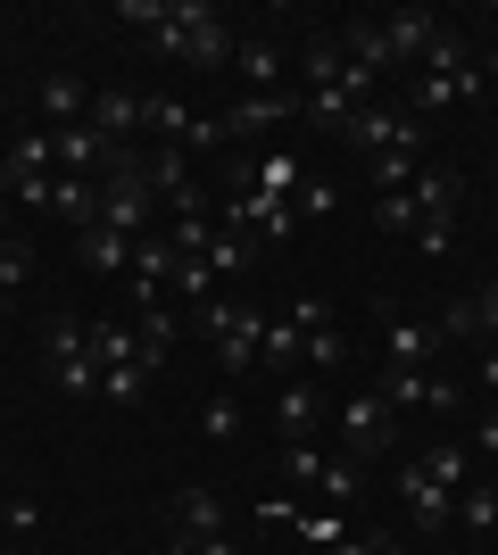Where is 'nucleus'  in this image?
<instances>
[{"instance_id":"14","label":"nucleus","mask_w":498,"mask_h":555,"mask_svg":"<svg viewBox=\"0 0 498 555\" xmlns=\"http://www.w3.org/2000/svg\"><path fill=\"white\" fill-rule=\"evenodd\" d=\"M108 158H117V150H108L92 125H59V133H50V166H59V175H92V166H108Z\"/></svg>"},{"instance_id":"29","label":"nucleus","mask_w":498,"mask_h":555,"mask_svg":"<svg viewBox=\"0 0 498 555\" xmlns=\"http://www.w3.org/2000/svg\"><path fill=\"white\" fill-rule=\"evenodd\" d=\"M233 431H241V398H233V390H216L208 406H200V440H216V448H225Z\"/></svg>"},{"instance_id":"1","label":"nucleus","mask_w":498,"mask_h":555,"mask_svg":"<svg viewBox=\"0 0 498 555\" xmlns=\"http://www.w3.org/2000/svg\"><path fill=\"white\" fill-rule=\"evenodd\" d=\"M150 42L175 50V59H191V67H225V59H233V25H225L216 0H166V17H158Z\"/></svg>"},{"instance_id":"34","label":"nucleus","mask_w":498,"mask_h":555,"mask_svg":"<svg viewBox=\"0 0 498 555\" xmlns=\"http://www.w3.org/2000/svg\"><path fill=\"white\" fill-rule=\"evenodd\" d=\"M291 208H299V224H316V216H332V208H341V191H332L324 175H308V183L291 191Z\"/></svg>"},{"instance_id":"50","label":"nucleus","mask_w":498,"mask_h":555,"mask_svg":"<svg viewBox=\"0 0 498 555\" xmlns=\"http://www.w3.org/2000/svg\"><path fill=\"white\" fill-rule=\"evenodd\" d=\"M166 555H200V547H191V539H175V547H166Z\"/></svg>"},{"instance_id":"43","label":"nucleus","mask_w":498,"mask_h":555,"mask_svg":"<svg viewBox=\"0 0 498 555\" xmlns=\"http://www.w3.org/2000/svg\"><path fill=\"white\" fill-rule=\"evenodd\" d=\"M291 324H299V332H324L332 307H324V299H291Z\"/></svg>"},{"instance_id":"45","label":"nucleus","mask_w":498,"mask_h":555,"mask_svg":"<svg viewBox=\"0 0 498 555\" xmlns=\"http://www.w3.org/2000/svg\"><path fill=\"white\" fill-rule=\"evenodd\" d=\"M474 373H482V390H498V340L482 348V365H474Z\"/></svg>"},{"instance_id":"8","label":"nucleus","mask_w":498,"mask_h":555,"mask_svg":"<svg viewBox=\"0 0 498 555\" xmlns=\"http://www.w3.org/2000/svg\"><path fill=\"white\" fill-rule=\"evenodd\" d=\"M225 224H233V232H258V241H291V232H299V208L274 199V191H258V183H241L233 199H225Z\"/></svg>"},{"instance_id":"31","label":"nucleus","mask_w":498,"mask_h":555,"mask_svg":"<svg viewBox=\"0 0 498 555\" xmlns=\"http://www.w3.org/2000/svg\"><path fill=\"white\" fill-rule=\"evenodd\" d=\"M25 274H34V249H25L17 232H0V299H17Z\"/></svg>"},{"instance_id":"5","label":"nucleus","mask_w":498,"mask_h":555,"mask_svg":"<svg viewBox=\"0 0 498 555\" xmlns=\"http://www.w3.org/2000/svg\"><path fill=\"white\" fill-rule=\"evenodd\" d=\"M42 357H50V382L67 398H92L100 390V357H92V324H75V315H59V324L42 332Z\"/></svg>"},{"instance_id":"21","label":"nucleus","mask_w":498,"mask_h":555,"mask_svg":"<svg viewBox=\"0 0 498 555\" xmlns=\"http://www.w3.org/2000/svg\"><path fill=\"white\" fill-rule=\"evenodd\" d=\"M233 67L258 83V100H274V83H283V50L266 42V34H250V42H233Z\"/></svg>"},{"instance_id":"36","label":"nucleus","mask_w":498,"mask_h":555,"mask_svg":"<svg viewBox=\"0 0 498 555\" xmlns=\"http://www.w3.org/2000/svg\"><path fill=\"white\" fill-rule=\"evenodd\" d=\"M465 324H474V340H482V348L498 340V282H482L474 299H465Z\"/></svg>"},{"instance_id":"46","label":"nucleus","mask_w":498,"mask_h":555,"mask_svg":"<svg viewBox=\"0 0 498 555\" xmlns=\"http://www.w3.org/2000/svg\"><path fill=\"white\" fill-rule=\"evenodd\" d=\"M191 547H200V555H241L233 539H191Z\"/></svg>"},{"instance_id":"33","label":"nucleus","mask_w":498,"mask_h":555,"mask_svg":"<svg viewBox=\"0 0 498 555\" xmlns=\"http://www.w3.org/2000/svg\"><path fill=\"white\" fill-rule=\"evenodd\" d=\"M175 291H183L191 307H208V299H216V274H208V257H175Z\"/></svg>"},{"instance_id":"23","label":"nucleus","mask_w":498,"mask_h":555,"mask_svg":"<svg viewBox=\"0 0 498 555\" xmlns=\"http://www.w3.org/2000/svg\"><path fill=\"white\" fill-rule=\"evenodd\" d=\"M42 116H50V133H59V125H84V116H92V92H84L75 75H50L42 83Z\"/></svg>"},{"instance_id":"26","label":"nucleus","mask_w":498,"mask_h":555,"mask_svg":"<svg viewBox=\"0 0 498 555\" xmlns=\"http://www.w3.org/2000/svg\"><path fill=\"white\" fill-rule=\"evenodd\" d=\"M382 398H391V406H432V373H407V365H382Z\"/></svg>"},{"instance_id":"39","label":"nucleus","mask_w":498,"mask_h":555,"mask_svg":"<svg viewBox=\"0 0 498 555\" xmlns=\"http://www.w3.org/2000/svg\"><path fill=\"white\" fill-rule=\"evenodd\" d=\"M299 183H308V175H299L291 158H266V166H258V191H274V199H291Z\"/></svg>"},{"instance_id":"25","label":"nucleus","mask_w":498,"mask_h":555,"mask_svg":"<svg viewBox=\"0 0 498 555\" xmlns=\"http://www.w3.org/2000/svg\"><path fill=\"white\" fill-rule=\"evenodd\" d=\"M50 216H67L75 232H84V224H100V191L84 183V175H59V183H50Z\"/></svg>"},{"instance_id":"20","label":"nucleus","mask_w":498,"mask_h":555,"mask_svg":"<svg viewBox=\"0 0 498 555\" xmlns=\"http://www.w3.org/2000/svg\"><path fill=\"white\" fill-rule=\"evenodd\" d=\"M200 257H208V274H216V282H233V274H250V257H258V232H233V224H216V241H208Z\"/></svg>"},{"instance_id":"4","label":"nucleus","mask_w":498,"mask_h":555,"mask_svg":"<svg viewBox=\"0 0 498 555\" xmlns=\"http://www.w3.org/2000/svg\"><path fill=\"white\" fill-rule=\"evenodd\" d=\"M341 456H357V464H374L382 448L399 440V406H391V398L382 390H357V398H341Z\"/></svg>"},{"instance_id":"22","label":"nucleus","mask_w":498,"mask_h":555,"mask_svg":"<svg viewBox=\"0 0 498 555\" xmlns=\"http://www.w3.org/2000/svg\"><path fill=\"white\" fill-rule=\"evenodd\" d=\"M142 125L158 133V150H183V141H191V108H183L175 92H150V100H142Z\"/></svg>"},{"instance_id":"38","label":"nucleus","mask_w":498,"mask_h":555,"mask_svg":"<svg viewBox=\"0 0 498 555\" xmlns=\"http://www.w3.org/2000/svg\"><path fill=\"white\" fill-rule=\"evenodd\" d=\"M416 464H424L440 489H465V448H432V456H416Z\"/></svg>"},{"instance_id":"13","label":"nucleus","mask_w":498,"mask_h":555,"mask_svg":"<svg viewBox=\"0 0 498 555\" xmlns=\"http://www.w3.org/2000/svg\"><path fill=\"white\" fill-rule=\"evenodd\" d=\"M332 50H341V67L374 75V83H382V67H391V42H382V17H349Z\"/></svg>"},{"instance_id":"17","label":"nucleus","mask_w":498,"mask_h":555,"mask_svg":"<svg viewBox=\"0 0 498 555\" xmlns=\"http://www.w3.org/2000/svg\"><path fill=\"white\" fill-rule=\"evenodd\" d=\"M432 34H440V17H432V9H391V17H382L391 67H399V59H424V50H432Z\"/></svg>"},{"instance_id":"32","label":"nucleus","mask_w":498,"mask_h":555,"mask_svg":"<svg viewBox=\"0 0 498 555\" xmlns=\"http://www.w3.org/2000/svg\"><path fill=\"white\" fill-rule=\"evenodd\" d=\"M374 224L416 241V224H424V216H416V199H407V191H374Z\"/></svg>"},{"instance_id":"41","label":"nucleus","mask_w":498,"mask_h":555,"mask_svg":"<svg viewBox=\"0 0 498 555\" xmlns=\"http://www.w3.org/2000/svg\"><path fill=\"white\" fill-rule=\"evenodd\" d=\"M158 17H166V0H117V25H150L158 34Z\"/></svg>"},{"instance_id":"15","label":"nucleus","mask_w":498,"mask_h":555,"mask_svg":"<svg viewBox=\"0 0 498 555\" xmlns=\"http://www.w3.org/2000/svg\"><path fill=\"white\" fill-rule=\"evenodd\" d=\"M316 423H324L316 382H283V390H274V431H283V448H291V440H316Z\"/></svg>"},{"instance_id":"30","label":"nucleus","mask_w":498,"mask_h":555,"mask_svg":"<svg viewBox=\"0 0 498 555\" xmlns=\"http://www.w3.org/2000/svg\"><path fill=\"white\" fill-rule=\"evenodd\" d=\"M457 522L474 539H490L498 531V489H457Z\"/></svg>"},{"instance_id":"10","label":"nucleus","mask_w":498,"mask_h":555,"mask_svg":"<svg viewBox=\"0 0 498 555\" xmlns=\"http://www.w3.org/2000/svg\"><path fill=\"white\" fill-rule=\"evenodd\" d=\"M166 291H175V241H166V224H158V232L133 241V299H142V315L166 307Z\"/></svg>"},{"instance_id":"11","label":"nucleus","mask_w":498,"mask_h":555,"mask_svg":"<svg viewBox=\"0 0 498 555\" xmlns=\"http://www.w3.org/2000/svg\"><path fill=\"white\" fill-rule=\"evenodd\" d=\"M407 199H416V216H424V224H449L457 199H465V175H457V166H416Z\"/></svg>"},{"instance_id":"19","label":"nucleus","mask_w":498,"mask_h":555,"mask_svg":"<svg viewBox=\"0 0 498 555\" xmlns=\"http://www.w3.org/2000/svg\"><path fill=\"white\" fill-rule=\"evenodd\" d=\"M225 498H216V489H183V498H175V522H183V539H225Z\"/></svg>"},{"instance_id":"6","label":"nucleus","mask_w":498,"mask_h":555,"mask_svg":"<svg viewBox=\"0 0 498 555\" xmlns=\"http://www.w3.org/2000/svg\"><path fill=\"white\" fill-rule=\"evenodd\" d=\"M349 150H374V158H424V116H407V108H357L349 125Z\"/></svg>"},{"instance_id":"9","label":"nucleus","mask_w":498,"mask_h":555,"mask_svg":"<svg viewBox=\"0 0 498 555\" xmlns=\"http://www.w3.org/2000/svg\"><path fill=\"white\" fill-rule=\"evenodd\" d=\"M399 506H407V522H416V539H440L449 514H457V489H440L424 464H407L399 473Z\"/></svg>"},{"instance_id":"24","label":"nucleus","mask_w":498,"mask_h":555,"mask_svg":"<svg viewBox=\"0 0 498 555\" xmlns=\"http://www.w3.org/2000/svg\"><path fill=\"white\" fill-rule=\"evenodd\" d=\"M316 498H324V506H357V498H366V464H357V456H324Z\"/></svg>"},{"instance_id":"42","label":"nucleus","mask_w":498,"mask_h":555,"mask_svg":"<svg viewBox=\"0 0 498 555\" xmlns=\"http://www.w3.org/2000/svg\"><path fill=\"white\" fill-rule=\"evenodd\" d=\"M416 249H424V257H449L457 249V224H416Z\"/></svg>"},{"instance_id":"12","label":"nucleus","mask_w":498,"mask_h":555,"mask_svg":"<svg viewBox=\"0 0 498 555\" xmlns=\"http://www.w3.org/2000/svg\"><path fill=\"white\" fill-rule=\"evenodd\" d=\"M440 348H449L440 315H432V324H391V332H382V365H407V373H424L432 357H440Z\"/></svg>"},{"instance_id":"2","label":"nucleus","mask_w":498,"mask_h":555,"mask_svg":"<svg viewBox=\"0 0 498 555\" xmlns=\"http://www.w3.org/2000/svg\"><path fill=\"white\" fill-rule=\"evenodd\" d=\"M200 332L216 340V373H225V382H241V373L258 365L266 315H258V307H241V299H225V291H216V299L200 307Z\"/></svg>"},{"instance_id":"44","label":"nucleus","mask_w":498,"mask_h":555,"mask_svg":"<svg viewBox=\"0 0 498 555\" xmlns=\"http://www.w3.org/2000/svg\"><path fill=\"white\" fill-rule=\"evenodd\" d=\"M474 448H482V456H498V406H490V415L474 423Z\"/></svg>"},{"instance_id":"35","label":"nucleus","mask_w":498,"mask_h":555,"mask_svg":"<svg viewBox=\"0 0 498 555\" xmlns=\"http://www.w3.org/2000/svg\"><path fill=\"white\" fill-rule=\"evenodd\" d=\"M316 473H324V448H316V440H291V448H283V481L316 489Z\"/></svg>"},{"instance_id":"49","label":"nucleus","mask_w":498,"mask_h":555,"mask_svg":"<svg viewBox=\"0 0 498 555\" xmlns=\"http://www.w3.org/2000/svg\"><path fill=\"white\" fill-rule=\"evenodd\" d=\"M374 555H407V547H399V539H374Z\"/></svg>"},{"instance_id":"16","label":"nucleus","mask_w":498,"mask_h":555,"mask_svg":"<svg viewBox=\"0 0 498 555\" xmlns=\"http://www.w3.org/2000/svg\"><path fill=\"white\" fill-rule=\"evenodd\" d=\"M75 257H84L92 274H133V241H125L117 224H84L75 232Z\"/></svg>"},{"instance_id":"27","label":"nucleus","mask_w":498,"mask_h":555,"mask_svg":"<svg viewBox=\"0 0 498 555\" xmlns=\"http://www.w3.org/2000/svg\"><path fill=\"white\" fill-rule=\"evenodd\" d=\"M100 398H117V406H142V398H150V365H142V357H133V365H108V373H100Z\"/></svg>"},{"instance_id":"48","label":"nucleus","mask_w":498,"mask_h":555,"mask_svg":"<svg viewBox=\"0 0 498 555\" xmlns=\"http://www.w3.org/2000/svg\"><path fill=\"white\" fill-rule=\"evenodd\" d=\"M482 83H498V42H490V50H482Z\"/></svg>"},{"instance_id":"37","label":"nucleus","mask_w":498,"mask_h":555,"mask_svg":"<svg viewBox=\"0 0 498 555\" xmlns=\"http://www.w3.org/2000/svg\"><path fill=\"white\" fill-rule=\"evenodd\" d=\"M308 365H316V373H332V365H349V340H341V324L308 332Z\"/></svg>"},{"instance_id":"28","label":"nucleus","mask_w":498,"mask_h":555,"mask_svg":"<svg viewBox=\"0 0 498 555\" xmlns=\"http://www.w3.org/2000/svg\"><path fill=\"white\" fill-rule=\"evenodd\" d=\"M291 108H299V100H283V92H274V100H241L225 125H233V133H266V125H283Z\"/></svg>"},{"instance_id":"47","label":"nucleus","mask_w":498,"mask_h":555,"mask_svg":"<svg viewBox=\"0 0 498 555\" xmlns=\"http://www.w3.org/2000/svg\"><path fill=\"white\" fill-rule=\"evenodd\" d=\"M324 555H374V539H341V547H324Z\"/></svg>"},{"instance_id":"40","label":"nucleus","mask_w":498,"mask_h":555,"mask_svg":"<svg viewBox=\"0 0 498 555\" xmlns=\"http://www.w3.org/2000/svg\"><path fill=\"white\" fill-rule=\"evenodd\" d=\"M225 141H233L225 116H191V141H183V150H225Z\"/></svg>"},{"instance_id":"18","label":"nucleus","mask_w":498,"mask_h":555,"mask_svg":"<svg viewBox=\"0 0 498 555\" xmlns=\"http://www.w3.org/2000/svg\"><path fill=\"white\" fill-rule=\"evenodd\" d=\"M108 150H125V133L142 125V92H92V116H84Z\"/></svg>"},{"instance_id":"51","label":"nucleus","mask_w":498,"mask_h":555,"mask_svg":"<svg viewBox=\"0 0 498 555\" xmlns=\"http://www.w3.org/2000/svg\"><path fill=\"white\" fill-rule=\"evenodd\" d=\"M0 514H9V506H0Z\"/></svg>"},{"instance_id":"7","label":"nucleus","mask_w":498,"mask_h":555,"mask_svg":"<svg viewBox=\"0 0 498 555\" xmlns=\"http://www.w3.org/2000/svg\"><path fill=\"white\" fill-rule=\"evenodd\" d=\"M50 133H17L9 141V158H0V191L17 199V208H50Z\"/></svg>"},{"instance_id":"3","label":"nucleus","mask_w":498,"mask_h":555,"mask_svg":"<svg viewBox=\"0 0 498 555\" xmlns=\"http://www.w3.org/2000/svg\"><path fill=\"white\" fill-rule=\"evenodd\" d=\"M150 208H158V191H150V166L133 150L108 158V191H100V224H117L125 241H142L150 232Z\"/></svg>"}]
</instances>
